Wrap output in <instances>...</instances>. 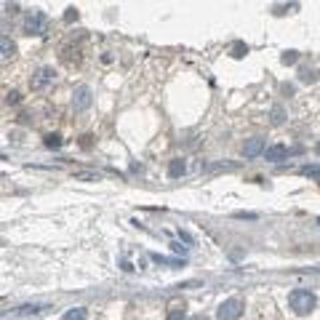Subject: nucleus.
Listing matches in <instances>:
<instances>
[{
  "label": "nucleus",
  "instance_id": "obj_4",
  "mask_svg": "<svg viewBox=\"0 0 320 320\" xmlns=\"http://www.w3.org/2000/svg\"><path fill=\"white\" fill-rule=\"evenodd\" d=\"M53 77H56V72H53L51 67H40L32 77H29V88L32 91H45L53 83Z\"/></svg>",
  "mask_w": 320,
  "mask_h": 320
},
{
  "label": "nucleus",
  "instance_id": "obj_13",
  "mask_svg": "<svg viewBox=\"0 0 320 320\" xmlns=\"http://www.w3.org/2000/svg\"><path fill=\"white\" fill-rule=\"evenodd\" d=\"M43 144L48 147V150H59V147L64 144V142H61V136H59V134H48V136L43 139Z\"/></svg>",
  "mask_w": 320,
  "mask_h": 320
},
{
  "label": "nucleus",
  "instance_id": "obj_20",
  "mask_svg": "<svg viewBox=\"0 0 320 320\" xmlns=\"http://www.w3.org/2000/svg\"><path fill=\"white\" fill-rule=\"evenodd\" d=\"M16 101H19V93L11 91V93H8V104H16Z\"/></svg>",
  "mask_w": 320,
  "mask_h": 320
},
{
  "label": "nucleus",
  "instance_id": "obj_9",
  "mask_svg": "<svg viewBox=\"0 0 320 320\" xmlns=\"http://www.w3.org/2000/svg\"><path fill=\"white\" fill-rule=\"evenodd\" d=\"M184 171H187V163H184L182 158H174V160L168 163V176H171V179H179Z\"/></svg>",
  "mask_w": 320,
  "mask_h": 320
},
{
  "label": "nucleus",
  "instance_id": "obj_11",
  "mask_svg": "<svg viewBox=\"0 0 320 320\" xmlns=\"http://www.w3.org/2000/svg\"><path fill=\"white\" fill-rule=\"evenodd\" d=\"M302 174H304V176H310L312 182H318V184H320V163H312V166H304V168H302Z\"/></svg>",
  "mask_w": 320,
  "mask_h": 320
},
{
  "label": "nucleus",
  "instance_id": "obj_12",
  "mask_svg": "<svg viewBox=\"0 0 320 320\" xmlns=\"http://www.w3.org/2000/svg\"><path fill=\"white\" fill-rule=\"evenodd\" d=\"M230 53H232V56H235V59H243L246 53H248V45H246L243 40H238V43H232V48H230Z\"/></svg>",
  "mask_w": 320,
  "mask_h": 320
},
{
  "label": "nucleus",
  "instance_id": "obj_3",
  "mask_svg": "<svg viewBox=\"0 0 320 320\" xmlns=\"http://www.w3.org/2000/svg\"><path fill=\"white\" fill-rule=\"evenodd\" d=\"M243 315V302L240 299H224L216 310V320H238Z\"/></svg>",
  "mask_w": 320,
  "mask_h": 320
},
{
  "label": "nucleus",
  "instance_id": "obj_15",
  "mask_svg": "<svg viewBox=\"0 0 320 320\" xmlns=\"http://www.w3.org/2000/svg\"><path fill=\"white\" fill-rule=\"evenodd\" d=\"M166 320H187V310L184 307H171Z\"/></svg>",
  "mask_w": 320,
  "mask_h": 320
},
{
  "label": "nucleus",
  "instance_id": "obj_2",
  "mask_svg": "<svg viewBox=\"0 0 320 320\" xmlns=\"http://www.w3.org/2000/svg\"><path fill=\"white\" fill-rule=\"evenodd\" d=\"M45 29H48V16L43 11H29L24 19V32L40 37V35H45Z\"/></svg>",
  "mask_w": 320,
  "mask_h": 320
},
{
  "label": "nucleus",
  "instance_id": "obj_14",
  "mask_svg": "<svg viewBox=\"0 0 320 320\" xmlns=\"http://www.w3.org/2000/svg\"><path fill=\"white\" fill-rule=\"evenodd\" d=\"M299 77H302V83H315L320 77V72H318V69H302Z\"/></svg>",
  "mask_w": 320,
  "mask_h": 320
},
{
  "label": "nucleus",
  "instance_id": "obj_18",
  "mask_svg": "<svg viewBox=\"0 0 320 320\" xmlns=\"http://www.w3.org/2000/svg\"><path fill=\"white\" fill-rule=\"evenodd\" d=\"M299 8V3H291V5H275V13L280 16V13H288V11H296Z\"/></svg>",
  "mask_w": 320,
  "mask_h": 320
},
{
  "label": "nucleus",
  "instance_id": "obj_21",
  "mask_svg": "<svg viewBox=\"0 0 320 320\" xmlns=\"http://www.w3.org/2000/svg\"><path fill=\"white\" fill-rule=\"evenodd\" d=\"M179 238H182L184 243H192V235H190V232H179Z\"/></svg>",
  "mask_w": 320,
  "mask_h": 320
},
{
  "label": "nucleus",
  "instance_id": "obj_16",
  "mask_svg": "<svg viewBox=\"0 0 320 320\" xmlns=\"http://www.w3.org/2000/svg\"><path fill=\"white\" fill-rule=\"evenodd\" d=\"M270 115H272V118H270V120H272V126H280V123L286 120V112H283V107H272V112H270Z\"/></svg>",
  "mask_w": 320,
  "mask_h": 320
},
{
  "label": "nucleus",
  "instance_id": "obj_17",
  "mask_svg": "<svg viewBox=\"0 0 320 320\" xmlns=\"http://www.w3.org/2000/svg\"><path fill=\"white\" fill-rule=\"evenodd\" d=\"M280 61H283V64H296V61H299V51H283Z\"/></svg>",
  "mask_w": 320,
  "mask_h": 320
},
{
  "label": "nucleus",
  "instance_id": "obj_7",
  "mask_svg": "<svg viewBox=\"0 0 320 320\" xmlns=\"http://www.w3.org/2000/svg\"><path fill=\"white\" fill-rule=\"evenodd\" d=\"M262 152H264V139L262 136H254V139H248V142L243 144L246 158H256V155H262Z\"/></svg>",
  "mask_w": 320,
  "mask_h": 320
},
{
  "label": "nucleus",
  "instance_id": "obj_19",
  "mask_svg": "<svg viewBox=\"0 0 320 320\" xmlns=\"http://www.w3.org/2000/svg\"><path fill=\"white\" fill-rule=\"evenodd\" d=\"M77 19V11L75 8H67V13H64V21H75Z\"/></svg>",
  "mask_w": 320,
  "mask_h": 320
},
{
  "label": "nucleus",
  "instance_id": "obj_8",
  "mask_svg": "<svg viewBox=\"0 0 320 320\" xmlns=\"http://www.w3.org/2000/svg\"><path fill=\"white\" fill-rule=\"evenodd\" d=\"M0 51H3V61H8V59L16 56V43H13L8 35H3L0 37Z\"/></svg>",
  "mask_w": 320,
  "mask_h": 320
},
{
  "label": "nucleus",
  "instance_id": "obj_22",
  "mask_svg": "<svg viewBox=\"0 0 320 320\" xmlns=\"http://www.w3.org/2000/svg\"><path fill=\"white\" fill-rule=\"evenodd\" d=\"M192 320H211V318H206V315H195Z\"/></svg>",
  "mask_w": 320,
  "mask_h": 320
},
{
  "label": "nucleus",
  "instance_id": "obj_6",
  "mask_svg": "<svg viewBox=\"0 0 320 320\" xmlns=\"http://www.w3.org/2000/svg\"><path fill=\"white\" fill-rule=\"evenodd\" d=\"M288 155H291V150H288L286 144H272L264 150V158L272 160V163H280V160H288Z\"/></svg>",
  "mask_w": 320,
  "mask_h": 320
},
{
  "label": "nucleus",
  "instance_id": "obj_23",
  "mask_svg": "<svg viewBox=\"0 0 320 320\" xmlns=\"http://www.w3.org/2000/svg\"><path fill=\"white\" fill-rule=\"evenodd\" d=\"M315 152H318V155H320V142H318V144H315Z\"/></svg>",
  "mask_w": 320,
  "mask_h": 320
},
{
  "label": "nucleus",
  "instance_id": "obj_1",
  "mask_svg": "<svg viewBox=\"0 0 320 320\" xmlns=\"http://www.w3.org/2000/svg\"><path fill=\"white\" fill-rule=\"evenodd\" d=\"M288 304H291V310L296 312V315H310L312 310H315V294L307 291V288H296V291L288 294Z\"/></svg>",
  "mask_w": 320,
  "mask_h": 320
},
{
  "label": "nucleus",
  "instance_id": "obj_5",
  "mask_svg": "<svg viewBox=\"0 0 320 320\" xmlns=\"http://www.w3.org/2000/svg\"><path fill=\"white\" fill-rule=\"evenodd\" d=\"M91 101H93V93L88 85H77L75 93H72V107H75V112H85L91 107Z\"/></svg>",
  "mask_w": 320,
  "mask_h": 320
},
{
  "label": "nucleus",
  "instance_id": "obj_10",
  "mask_svg": "<svg viewBox=\"0 0 320 320\" xmlns=\"http://www.w3.org/2000/svg\"><path fill=\"white\" fill-rule=\"evenodd\" d=\"M61 320H88V310L85 307H75V310H67Z\"/></svg>",
  "mask_w": 320,
  "mask_h": 320
}]
</instances>
